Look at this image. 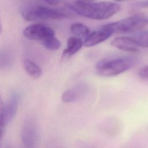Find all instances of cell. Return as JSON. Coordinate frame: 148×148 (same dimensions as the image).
I'll list each match as a JSON object with an SVG mask.
<instances>
[{
  "mask_svg": "<svg viewBox=\"0 0 148 148\" xmlns=\"http://www.w3.org/2000/svg\"><path fill=\"white\" fill-rule=\"evenodd\" d=\"M14 56L10 50L6 48L0 49V69H8L12 66Z\"/></svg>",
  "mask_w": 148,
  "mask_h": 148,
  "instance_id": "12",
  "label": "cell"
},
{
  "mask_svg": "<svg viewBox=\"0 0 148 148\" xmlns=\"http://www.w3.org/2000/svg\"><path fill=\"white\" fill-rule=\"evenodd\" d=\"M112 35V33L108 28L102 25L98 30L90 32L85 39L84 45L86 47L96 46L109 39Z\"/></svg>",
  "mask_w": 148,
  "mask_h": 148,
  "instance_id": "8",
  "label": "cell"
},
{
  "mask_svg": "<svg viewBox=\"0 0 148 148\" xmlns=\"http://www.w3.org/2000/svg\"><path fill=\"white\" fill-rule=\"evenodd\" d=\"M4 148H11V147H10V146H9V145H6V146L4 147Z\"/></svg>",
  "mask_w": 148,
  "mask_h": 148,
  "instance_id": "21",
  "label": "cell"
},
{
  "mask_svg": "<svg viewBox=\"0 0 148 148\" xmlns=\"http://www.w3.org/2000/svg\"><path fill=\"white\" fill-rule=\"evenodd\" d=\"M23 64L26 72L31 77L37 79L41 76L42 74V69L36 63L28 59H25Z\"/></svg>",
  "mask_w": 148,
  "mask_h": 148,
  "instance_id": "13",
  "label": "cell"
},
{
  "mask_svg": "<svg viewBox=\"0 0 148 148\" xmlns=\"http://www.w3.org/2000/svg\"><path fill=\"white\" fill-rule=\"evenodd\" d=\"M42 46L47 50L54 51L60 49L61 46L60 41L56 38V36L49 39L42 43Z\"/></svg>",
  "mask_w": 148,
  "mask_h": 148,
  "instance_id": "16",
  "label": "cell"
},
{
  "mask_svg": "<svg viewBox=\"0 0 148 148\" xmlns=\"http://www.w3.org/2000/svg\"><path fill=\"white\" fill-rule=\"evenodd\" d=\"M5 113H4V105L0 95V140L2 138L3 130L6 125Z\"/></svg>",
  "mask_w": 148,
  "mask_h": 148,
  "instance_id": "17",
  "label": "cell"
},
{
  "mask_svg": "<svg viewBox=\"0 0 148 148\" xmlns=\"http://www.w3.org/2000/svg\"><path fill=\"white\" fill-rule=\"evenodd\" d=\"M21 136L25 148H35L38 142L39 131L37 124L33 119L29 118L24 121Z\"/></svg>",
  "mask_w": 148,
  "mask_h": 148,
  "instance_id": "6",
  "label": "cell"
},
{
  "mask_svg": "<svg viewBox=\"0 0 148 148\" xmlns=\"http://www.w3.org/2000/svg\"><path fill=\"white\" fill-rule=\"evenodd\" d=\"M88 88V86L86 83H77L64 92L62 95V100L67 103L77 101L85 95Z\"/></svg>",
  "mask_w": 148,
  "mask_h": 148,
  "instance_id": "7",
  "label": "cell"
},
{
  "mask_svg": "<svg viewBox=\"0 0 148 148\" xmlns=\"http://www.w3.org/2000/svg\"><path fill=\"white\" fill-rule=\"evenodd\" d=\"M134 6L137 8H148V1L138 2L135 3Z\"/></svg>",
  "mask_w": 148,
  "mask_h": 148,
  "instance_id": "19",
  "label": "cell"
},
{
  "mask_svg": "<svg viewBox=\"0 0 148 148\" xmlns=\"http://www.w3.org/2000/svg\"><path fill=\"white\" fill-rule=\"evenodd\" d=\"M138 61V58L134 56L108 57L97 63L95 70L101 76H115L131 69Z\"/></svg>",
  "mask_w": 148,
  "mask_h": 148,
  "instance_id": "3",
  "label": "cell"
},
{
  "mask_svg": "<svg viewBox=\"0 0 148 148\" xmlns=\"http://www.w3.org/2000/svg\"><path fill=\"white\" fill-rule=\"evenodd\" d=\"M83 42L78 37H71L68 39L67 45L62 54L63 58H68L77 53L82 47Z\"/></svg>",
  "mask_w": 148,
  "mask_h": 148,
  "instance_id": "11",
  "label": "cell"
},
{
  "mask_svg": "<svg viewBox=\"0 0 148 148\" xmlns=\"http://www.w3.org/2000/svg\"><path fill=\"white\" fill-rule=\"evenodd\" d=\"M2 24H1V20H0V34L2 32Z\"/></svg>",
  "mask_w": 148,
  "mask_h": 148,
  "instance_id": "20",
  "label": "cell"
},
{
  "mask_svg": "<svg viewBox=\"0 0 148 148\" xmlns=\"http://www.w3.org/2000/svg\"><path fill=\"white\" fill-rule=\"evenodd\" d=\"M148 25V16L136 14L103 25L112 34L136 33Z\"/></svg>",
  "mask_w": 148,
  "mask_h": 148,
  "instance_id": "4",
  "label": "cell"
},
{
  "mask_svg": "<svg viewBox=\"0 0 148 148\" xmlns=\"http://www.w3.org/2000/svg\"><path fill=\"white\" fill-rule=\"evenodd\" d=\"M20 100V95L19 93L13 92L8 100L4 105V113L6 124L10 122L14 117Z\"/></svg>",
  "mask_w": 148,
  "mask_h": 148,
  "instance_id": "9",
  "label": "cell"
},
{
  "mask_svg": "<svg viewBox=\"0 0 148 148\" xmlns=\"http://www.w3.org/2000/svg\"><path fill=\"white\" fill-rule=\"evenodd\" d=\"M24 36L32 40L39 41L41 43L55 36L54 30L50 27L42 24H33L23 30Z\"/></svg>",
  "mask_w": 148,
  "mask_h": 148,
  "instance_id": "5",
  "label": "cell"
},
{
  "mask_svg": "<svg viewBox=\"0 0 148 148\" xmlns=\"http://www.w3.org/2000/svg\"><path fill=\"white\" fill-rule=\"evenodd\" d=\"M70 31L75 35L79 37L87 38L90 34L89 28L84 24L80 23H75L70 27Z\"/></svg>",
  "mask_w": 148,
  "mask_h": 148,
  "instance_id": "15",
  "label": "cell"
},
{
  "mask_svg": "<svg viewBox=\"0 0 148 148\" xmlns=\"http://www.w3.org/2000/svg\"><path fill=\"white\" fill-rule=\"evenodd\" d=\"M110 45L119 50L136 53L139 51V47L135 45L131 36H119L113 39L110 43Z\"/></svg>",
  "mask_w": 148,
  "mask_h": 148,
  "instance_id": "10",
  "label": "cell"
},
{
  "mask_svg": "<svg viewBox=\"0 0 148 148\" xmlns=\"http://www.w3.org/2000/svg\"><path fill=\"white\" fill-rule=\"evenodd\" d=\"M138 75L142 79H148V65L142 68L139 71Z\"/></svg>",
  "mask_w": 148,
  "mask_h": 148,
  "instance_id": "18",
  "label": "cell"
},
{
  "mask_svg": "<svg viewBox=\"0 0 148 148\" xmlns=\"http://www.w3.org/2000/svg\"><path fill=\"white\" fill-rule=\"evenodd\" d=\"M65 6L79 16L95 20L108 19L121 9L120 4L111 1H76L65 2Z\"/></svg>",
  "mask_w": 148,
  "mask_h": 148,
  "instance_id": "1",
  "label": "cell"
},
{
  "mask_svg": "<svg viewBox=\"0 0 148 148\" xmlns=\"http://www.w3.org/2000/svg\"><path fill=\"white\" fill-rule=\"evenodd\" d=\"M20 12L27 21L61 20L71 17L65 10L48 4L45 1H26L20 6Z\"/></svg>",
  "mask_w": 148,
  "mask_h": 148,
  "instance_id": "2",
  "label": "cell"
},
{
  "mask_svg": "<svg viewBox=\"0 0 148 148\" xmlns=\"http://www.w3.org/2000/svg\"><path fill=\"white\" fill-rule=\"evenodd\" d=\"M131 37L139 48H148V30L140 31Z\"/></svg>",
  "mask_w": 148,
  "mask_h": 148,
  "instance_id": "14",
  "label": "cell"
}]
</instances>
